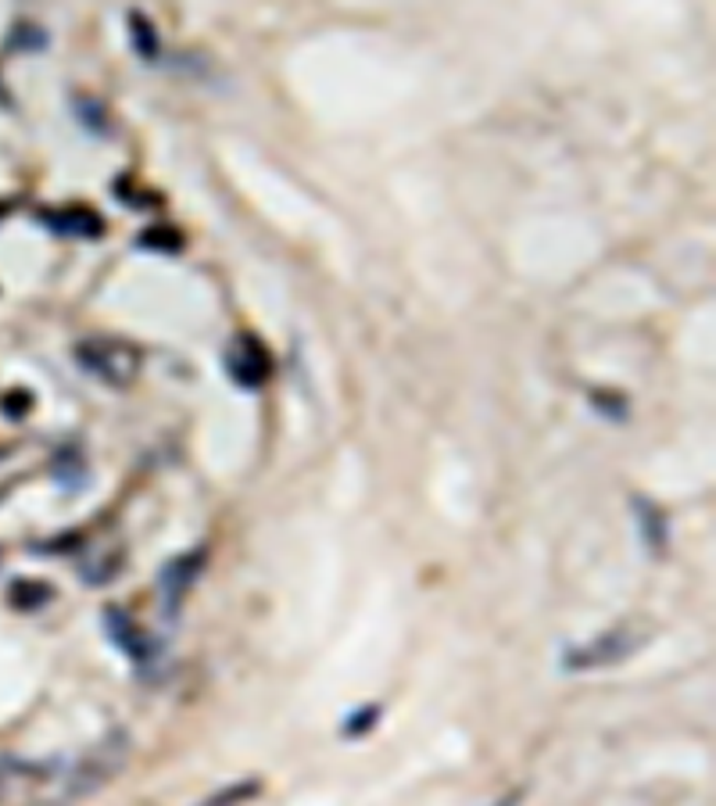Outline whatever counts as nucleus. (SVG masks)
I'll list each match as a JSON object with an SVG mask.
<instances>
[{
    "label": "nucleus",
    "instance_id": "nucleus-1",
    "mask_svg": "<svg viewBox=\"0 0 716 806\" xmlns=\"http://www.w3.org/2000/svg\"><path fill=\"white\" fill-rule=\"evenodd\" d=\"M129 750H133V739H129L126 731H111V735H105L94 750H86L76 764L57 778V803L62 806L76 803L83 796L97 793L100 785H108L129 760Z\"/></svg>",
    "mask_w": 716,
    "mask_h": 806
},
{
    "label": "nucleus",
    "instance_id": "nucleus-2",
    "mask_svg": "<svg viewBox=\"0 0 716 806\" xmlns=\"http://www.w3.org/2000/svg\"><path fill=\"white\" fill-rule=\"evenodd\" d=\"M649 642V635H644L641 627H609V631H601V635H595L592 642H581V645H569V649L563 653V670L569 674H587V670H606V667H620L627 664L630 656H634L641 645Z\"/></svg>",
    "mask_w": 716,
    "mask_h": 806
},
{
    "label": "nucleus",
    "instance_id": "nucleus-3",
    "mask_svg": "<svg viewBox=\"0 0 716 806\" xmlns=\"http://www.w3.org/2000/svg\"><path fill=\"white\" fill-rule=\"evenodd\" d=\"M72 355H76L79 369H86L94 380L108 384V387H129L143 366V352L137 344L111 341V337L79 341L76 348H72Z\"/></svg>",
    "mask_w": 716,
    "mask_h": 806
},
{
    "label": "nucleus",
    "instance_id": "nucleus-4",
    "mask_svg": "<svg viewBox=\"0 0 716 806\" xmlns=\"http://www.w3.org/2000/svg\"><path fill=\"white\" fill-rule=\"evenodd\" d=\"M100 624H105L108 642L137 667V674H151L158 667V659H162V645H158L154 635H148V631H143L122 606H105Z\"/></svg>",
    "mask_w": 716,
    "mask_h": 806
},
{
    "label": "nucleus",
    "instance_id": "nucleus-5",
    "mask_svg": "<svg viewBox=\"0 0 716 806\" xmlns=\"http://www.w3.org/2000/svg\"><path fill=\"white\" fill-rule=\"evenodd\" d=\"M223 369L240 391H262L265 380L272 377V358L265 344L251 334H237L223 352Z\"/></svg>",
    "mask_w": 716,
    "mask_h": 806
},
{
    "label": "nucleus",
    "instance_id": "nucleus-6",
    "mask_svg": "<svg viewBox=\"0 0 716 806\" xmlns=\"http://www.w3.org/2000/svg\"><path fill=\"white\" fill-rule=\"evenodd\" d=\"M208 563V549L197 545V549H186L180 556H172L169 563L158 570V595H162V606L169 616L180 613V602L186 599V592L194 588V581L200 578V570Z\"/></svg>",
    "mask_w": 716,
    "mask_h": 806
},
{
    "label": "nucleus",
    "instance_id": "nucleus-7",
    "mask_svg": "<svg viewBox=\"0 0 716 806\" xmlns=\"http://www.w3.org/2000/svg\"><path fill=\"white\" fill-rule=\"evenodd\" d=\"M36 223L47 226L57 237H79V240H97L105 237V219L86 208V205H65V208H43L36 212Z\"/></svg>",
    "mask_w": 716,
    "mask_h": 806
},
{
    "label": "nucleus",
    "instance_id": "nucleus-8",
    "mask_svg": "<svg viewBox=\"0 0 716 806\" xmlns=\"http://www.w3.org/2000/svg\"><path fill=\"white\" fill-rule=\"evenodd\" d=\"M630 506H634L638 535H641V541H644V549H649L652 556H663V552H666V545H670V524H666L663 509H659L652 498H641V495L630 498Z\"/></svg>",
    "mask_w": 716,
    "mask_h": 806
},
{
    "label": "nucleus",
    "instance_id": "nucleus-9",
    "mask_svg": "<svg viewBox=\"0 0 716 806\" xmlns=\"http://www.w3.org/2000/svg\"><path fill=\"white\" fill-rule=\"evenodd\" d=\"M129 43H133V51H137L140 62H148V65H154L158 54H162L151 19H148V14H140V11L129 14Z\"/></svg>",
    "mask_w": 716,
    "mask_h": 806
},
{
    "label": "nucleus",
    "instance_id": "nucleus-10",
    "mask_svg": "<svg viewBox=\"0 0 716 806\" xmlns=\"http://www.w3.org/2000/svg\"><path fill=\"white\" fill-rule=\"evenodd\" d=\"M258 793H262V782L248 778V782H234V785L219 788V793H211L208 799H200L197 806H243V803H251Z\"/></svg>",
    "mask_w": 716,
    "mask_h": 806
},
{
    "label": "nucleus",
    "instance_id": "nucleus-11",
    "mask_svg": "<svg viewBox=\"0 0 716 806\" xmlns=\"http://www.w3.org/2000/svg\"><path fill=\"white\" fill-rule=\"evenodd\" d=\"M140 244H143V248H154V251H180L183 237L176 234V229L162 226V229H148V234L140 237Z\"/></svg>",
    "mask_w": 716,
    "mask_h": 806
},
{
    "label": "nucleus",
    "instance_id": "nucleus-12",
    "mask_svg": "<svg viewBox=\"0 0 716 806\" xmlns=\"http://www.w3.org/2000/svg\"><path fill=\"white\" fill-rule=\"evenodd\" d=\"M11 599L19 602L22 610H36L43 599H51V588H43V584H19V588H11Z\"/></svg>",
    "mask_w": 716,
    "mask_h": 806
},
{
    "label": "nucleus",
    "instance_id": "nucleus-13",
    "mask_svg": "<svg viewBox=\"0 0 716 806\" xmlns=\"http://www.w3.org/2000/svg\"><path fill=\"white\" fill-rule=\"evenodd\" d=\"M377 717H380V707H366L348 717V724H344V735L355 739V735H366L369 728H377Z\"/></svg>",
    "mask_w": 716,
    "mask_h": 806
},
{
    "label": "nucleus",
    "instance_id": "nucleus-14",
    "mask_svg": "<svg viewBox=\"0 0 716 806\" xmlns=\"http://www.w3.org/2000/svg\"><path fill=\"white\" fill-rule=\"evenodd\" d=\"M523 803V788H512L509 796H501V799H495L491 806H520Z\"/></svg>",
    "mask_w": 716,
    "mask_h": 806
}]
</instances>
